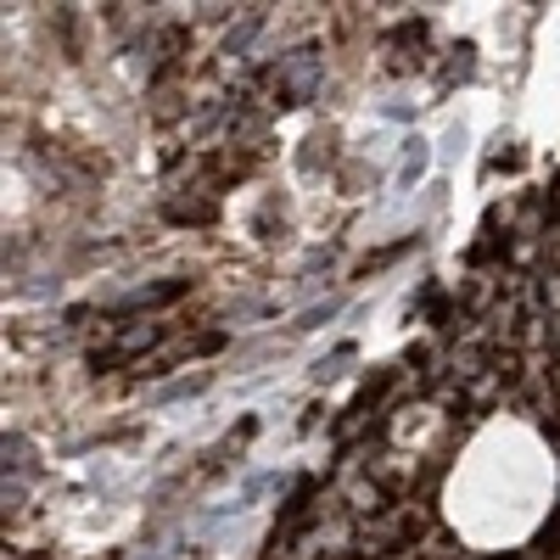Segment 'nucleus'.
Wrapping results in <instances>:
<instances>
[{
	"instance_id": "obj_1",
	"label": "nucleus",
	"mask_w": 560,
	"mask_h": 560,
	"mask_svg": "<svg viewBox=\"0 0 560 560\" xmlns=\"http://www.w3.org/2000/svg\"><path fill=\"white\" fill-rule=\"evenodd\" d=\"M438 527L465 555H516L560 510V448L533 415L493 409L459 432L438 471Z\"/></svg>"
}]
</instances>
